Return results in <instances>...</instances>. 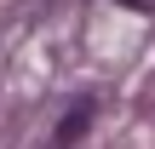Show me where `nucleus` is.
I'll use <instances>...</instances> for the list:
<instances>
[{
  "label": "nucleus",
  "instance_id": "1",
  "mask_svg": "<svg viewBox=\"0 0 155 149\" xmlns=\"http://www.w3.org/2000/svg\"><path fill=\"white\" fill-rule=\"evenodd\" d=\"M86 126H92V98H75V109H69V115L52 126V144H46V149H75Z\"/></svg>",
  "mask_w": 155,
  "mask_h": 149
},
{
  "label": "nucleus",
  "instance_id": "2",
  "mask_svg": "<svg viewBox=\"0 0 155 149\" xmlns=\"http://www.w3.org/2000/svg\"><path fill=\"white\" fill-rule=\"evenodd\" d=\"M115 6H132V11H155V0H115Z\"/></svg>",
  "mask_w": 155,
  "mask_h": 149
}]
</instances>
